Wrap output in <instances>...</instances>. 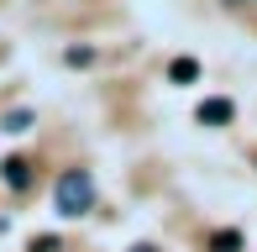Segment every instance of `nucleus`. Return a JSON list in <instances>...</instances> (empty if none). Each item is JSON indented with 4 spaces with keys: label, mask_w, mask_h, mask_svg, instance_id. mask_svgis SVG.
Listing matches in <instances>:
<instances>
[{
    "label": "nucleus",
    "mask_w": 257,
    "mask_h": 252,
    "mask_svg": "<svg viewBox=\"0 0 257 252\" xmlns=\"http://www.w3.org/2000/svg\"><path fill=\"white\" fill-rule=\"evenodd\" d=\"M58 200V215H84L89 205H95V184H89V174H63L53 189Z\"/></svg>",
    "instance_id": "obj_1"
},
{
    "label": "nucleus",
    "mask_w": 257,
    "mask_h": 252,
    "mask_svg": "<svg viewBox=\"0 0 257 252\" xmlns=\"http://www.w3.org/2000/svg\"><path fill=\"white\" fill-rule=\"evenodd\" d=\"M0 174H6L11 189H27V184H32V163H27V158H6V168H0Z\"/></svg>",
    "instance_id": "obj_2"
},
{
    "label": "nucleus",
    "mask_w": 257,
    "mask_h": 252,
    "mask_svg": "<svg viewBox=\"0 0 257 252\" xmlns=\"http://www.w3.org/2000/svg\"><path fill=\"white\" fill-rule=\"evenodd\" d=\"M231 121V100H205L200 105V126H226Z\"/></svg>",
    "instance_id": "obj_3"
},
{
    "label": "nucleus",
    "mask_w": 257,
    "mask_h": 252,
    "mask_svg": "<svg viewBox=\"0 0 257 252\" xmlns=\"http://www.w3.org/2000/svg\"><path fill=\"white\" fill-rule=\"evenodd\" d=\"M168 79H173V84H194V79H200V63H194V58H173Z\"/></svg>",
    "instance_id": "obj_4"
},
{
    "label": "nucleus",
    "mask_w": 257,
    "mask_h": 252,
    "mask_svg": "<svg viewBox=\"0 0 257 252\" xmlns=\"http://www.w3.org/2000/svg\"><path fill=\"white\" fill-rule=\"evenodd\" d=\"M210 252H241V236L236 231H215L210 236Z\"/></svg>",
    "instance_id": "obj_5"
},
{
    "label": "nucleus",
    "mask_w": 257,
    "mask_h": 252,
    "mask_svg": "<svg viewBox=\"0 0 257 252\" xmlns=\"http://www.w3.org/2000/svg\"><path fill=\"white\" fill-rule=\"evenodd\" d=\"M27 126H32L27 110H11V116H6V132H27Z\"/></svg>",
    "instance_id": "obj_6"
},
{
    "label": "nucleus",
    "mask_w": 257,
    "mask_h": 252,
    "mask_svg": "<svg viewBox=\"0 0 257 252\" xmlns=\"http://www.w3.org/2000/svg\"><path fill=\"white\" fill-rule=\"evenodd\" d=\"M32 252H58V236H37V242H32Z\"/></svg>",
    "instance_id": "obj_7"
},
{
    "label": "nucleus",
    "mask_w": 257,
    "mask_h": 252,
    "mask_svg": "<svg viewBox=\"0 0 257 252\" xmlns=\"http://www.w3.org/2000/svg\"><path fill=\"white\" fill-rule=\"evenodd\" d=\"M132 252H158V247H147V242H142V247H132Z\"/></svg>",
    "instance_id": "obj_8"
},
{
    "label": "nucleus",
    "mask_w": 257,
    "mask_h": 252,
    "mask_svg": "<svg viewBox=\"0 0 257 252\" xmlns=\"http://www.w3.org/2000/svg\"><path fill=\"white\" fill-rule=\"evenodd\" d=\"M226 6H252V0H226Z\"/></svg>",
    "instance_id": "obj_9"
}]
</instances>
